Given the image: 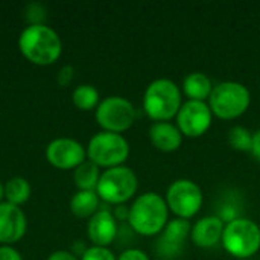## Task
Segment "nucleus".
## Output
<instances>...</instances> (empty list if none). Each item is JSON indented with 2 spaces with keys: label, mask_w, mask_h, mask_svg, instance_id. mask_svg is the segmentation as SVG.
Segmentation results:
<instances>
[{
  "label": "nucleus",
  "mask_w": 260,
  "mask_h": 260,
  "mask_svg": "<svg viewBox=\"0 0 260 260\" xmlns=\"http://www.w3.org/2000/svg\"><path fill=\"white\" fill-rule=\"evenodd\" d=\"M192 227L187 219H172L163 229V235L157 242V251L166 257H177L184 245V241L190 235Z\"/></svg>",
  "instance_id": "ddd939ff"
},
{
  "label": "nucleus",
  "mask_w": 260,
  "mask_h": 260,
  "mask_svg": "<svg viewBox=\"0 0 260 260\" xmlns=\"http://www.w3.org/2000/svg\"><path fill=\"white\" fill-rule=\"evenodd\" d=\"M24 18L27 21V24H44L46 20V9L41 3L38 2H32L27 3L24 8Z\"/></svg>",
  "instance_id": "5701e85b"
},
{
  "label": "nucleus",
  "mask_w": 260,
  "mask_h": 260,
  "mask_svg": "<svg viewBox=\"0 0 260 260\" xmlns=\"http://www.w3.org/2000/svg\"><path fill=\"white\" fill-rule=\"evenodd\" d=\"M117 260H149L148 254L143 253L142 250H137V248H129V250H125Z\"/></svg>",
  "instance_id": "a878e982"
},
{
  "label": "nucleus",
  "mask_w": 260,
  "mask_h": 260,
  "mask_svg": "<svg viewBox=\"0 0 260 260\" xmlns=\"http://www.w3.org/2000/svg\"><path fill=\"white\" fill-rule=\"evenodd\" d=\"M2 200H5V187H3V183L0 181V203Z\"/></svg>",
  "instance_id": "7c9ffc66"
},
{
  "label": "nucleus",
  "mask_w": 260,
  "mask_h": 260,
  "mask_svg": "<svg viewBox=\"0 0 260 260\" xmlns=\"http://www.w3.org/2000/svg\"><path fill=\"white\" fill-rule=\"evenodd\" d=\"M73 67L72 66H69V64H66V66H62L61 69H59V72H58V76H56V81H58V84L59 85H69V82L73 79Z\"/></svg>",
  "instance_id": "393cba45"
},
{
  "label": "nucleus",
  "mask_w": 260,
  "mask_h": 260,
  "mask_svg": "<svg viewBox=\"0 0 260 260\" xmlns=\"http://www.w3.org/2000/svg\"><path fill=\"white\" fill-rule=\"evenodd\" d=\"M222 233L224 221L219 216H206L192 227L190 238L197 247L210 248L222 239Z\"/></svg>",
  "instance_id": "2eb2a0df"
},
{
  "label": "nucleus",
  "mask_w": 260,
  "mask_h": 260,
  "mask_svg": "<svg viewBox=\"0 0 260 260\" xmlns=\"http://www.w3.org/2000/svg\"><path fill=\"white\" fill-rule=\"evenodd\" d=\"M47 260H79L78 256H75L72 251H67V250H56L53 251Z\"/></svg>",
  "instance_id": "cd10ccee"
},
{
  "label": "nucleus",
  "mask_w": 260,
  "mask_h": 260,
  "mask_svg": "<svg viewBox=\"0 0 260 260\" xmlns=\"http://www.w3.org/2000/svg\"><path fill=\"white\" fill-rule=\"evenodd\" d=\"M70 212L81 219H90L101 209V198L96 190H78L69 203Z\"/></svg>",
  "instance_id": "f3484780"
},
{
  "label": "nucleus",
  "mask_w": 260,
  "mask_h": 260,
  "mask_svg": "<svg viewBox=\"0 0 260 260\" xmlns=\"http://www.w3.org/2000/svg\"><path fill=\"white\" fill-rule=\"evenodd\" d=\"M143 108L151 119L168 122L181 108V91L171 79H155L143 94Z\"/></svg>",
  "instance_id": "7ed1b4c3"
},
{
  "label": "nucleus",
  "mask_w": 260,
  "mask_h": 260,
  "mask_svg": "<svg viewBox=\"0 0 260 260\" xmlns=\"http://www.w3.org/2000/svg\"><path fill=\"white\" fill-rule=\"evenodd\" d=\"M27 229V219L21 207L9 204L6 201L0 203V244L12 245L18 242Z\"/></svg>",
  "instance_id": "f8f14e48"
},
{
  "label": "nucleus",
  "mask_w": 260,
  "mask_h": 260,
  "mask_svg": "<svg viewBox=\"0 0 260 260\" xmlns=\"http://www.w3.org/2000/svg\"><path fill=\"white\" fill-rule=\"evenodd\" d=\"M88 239L96 247H108L117 236V221L110 209H99L87 225Z\"/></svg>",
  "instance_id": "4468645a"
},
{
  "label": "nucleus",
  "mask_w": 260,
  "mask_h": 260,
  "mask_svg": "<svg viewBox=\"0 0 260 260\" xmlns=\"http://www.w3.org/2000/svg\"><path fill=\"white\" fill-rule=\"evenodd\" d=\"M136 120L134 105L122 96H108L99 102L96 108V122L102 131L123 133Z\"/></svg>",
  "instance_id": "6e6552de"
},
{
  "label": "nucleus",
  "mask_w": 260,
  "mask_h": 260,
  "mask_svg": "<svg viewBox=\"0 0 260 260\" xmlns=\"http://www.w3.org/2000/svg\"><path fill=\"white\" fill-rule=\"evenodd\" d=\"M0 260H23L12 245H0Z\"/></svg>",
  "instance_id": "bb28decb"
},
{
  "label": "nucleus",
  "mask_w": 260,
  "mask_h": 260,
  "mask_svg": "<svg viewBox=\"0 0 260 260\" xmlns=\"http://www.w3.org/2000/svg\"><path fill=\"white\" fill-rule=\"evenodd\" d=\"M5 201L14 206H23L24 203H27V200L30 198L32 193V187L30 183L23 178V177H12L9 178L5 184Z\"/></svg>",
  "instance_id": "6ab92c4d"
},
{
  "label": "nucleus",
  "mask_w": 260,
  "mask_h": 260,
  "mask_svg": "<svg viewBox=\"0 0 260 260\" xmlns=\"http://www.w3.org/2000/svg\"><path fill=\"white\" fill-rule=\"evenodd\" d=\"M87 158L99 168L122 166L129 155V145L122 134L99 131L87 145Z\"/></svg>",
  "instance_id": "20e7f679"
},
{
  "label": "nucleus",
  "mask_w": 260,
  "mask_h": 260,
  "mask_svg": "<svg viewBox=\"0 0 260 260\" xmlns=\"http://www.w3.org/2000/svg\"><path fill=\"white\" fill-rule=\"evenodd\" d=\"M46 160L58 169L70 171L76 169L87 160L85 148L75 139L58 137L46 146Z\"/></svg>",
  "instance_id": "9d476101"
},
{
  "label": "nucleus",
  "mask_w": 260,
  "mask_h": 260,
  "mask_svg": "<svg viewBox=\"0 0 260 260\" xmlns=\"http://www.w3.org/2000/svg\"><path fill=\"white\" fill-rule=\"evenodd\" d=\"M149 139L152 145L163 152H172L178 149L183 140L178 126L172 125L171 122H155L149 128Z\"/></svg>",
  "instance_id": "dca6fc26"
},
{
  "label": "nucleus",
  "mask_w": 260,
  "mask_h": 260,
  "mask_svg": "<svg viewBox=\"0 0 260 260\" xmlns=\"http://www.w3.org/2000/svg\"><path fill=\"white\" fill-rule=\"evenodd\" d=\"M72 102L76 108H79L82 111L98 108V105L101 102L99 101V91L91 84H81L73 90Z\"/></svg>",
  "instance_id": "412c9836"
},
{
  "label": "nucleus",
  "mask_w": 260,
  "mask_h": 260,
  "mask_svg": "<svg viewBox=\"0 0 260 260\" xmlns=\"http://www.w3.org/2000/svg\"><path fill=\"white\" fill-rule=\"evenodd\" d=\"M79 260H117L113 251L108 247H96L91 245L85 250Z\"/></svg>",
  "instance_id": "b1692460"
},
{
  "label": "nucleus",
  "mask_w": 260,
  "mask_h": 260,
  "mask_svg": "<svg viewBox=\"0 0 260 260\" xmlns=\"http://www.w3.org/2000/svg\"><path fill=\"white\" fill-rule=\"evenodd\" d=\"M101 178L99 166H96L88 158L82 161L76 169H73V181L78 190H96Z\"/></svg>",
  "instance_id": "aec40b11"
},
{
  "label": "nucleus",
  "mask_w": 260,
  "mask_h": 260,
  "mask_svg": "<svg viewBox=\"0 0 260 260\" xmlns=\"http://www.w3.org/2000/svg\"><path fill=\"white\" fill-rule=\"evenodd\" d=\"M18 50L37 66H50L62 53V41L55 29L44 24H27L18 35Z\"/></svg>",
  "instance_id": "f257e3e1"
},
{
  "label": "nucleus",
  "mask_w": 260,
  "mask_h": 260,
  "mask_svg": "<svg viewBox=\"0 0 260 260\" xmlns=\"http://www.w3.org/2000/svg\"><path fill=\"white\" fill-rule=\"evenodd\" d=\"M129 227L142 236L158 235L168 224V204L155 192L137 197L129 207Z\"/></svg>",
  "instance_id": "f03ea898"
},
{
  "label": "nucleus",
  "mask_w": 260,
  "mask_h": 260,
  "mask_svg": "<svg viewBox=\"0 0 260 260\" xmlns=\"http://www.w3.org/2000/svg\"><path fill=\"white\" fill-rule=\"evenodd\" d=\"M229 143L236 151H251L253 134L244 126H233L229 133Z\"/></svg>",
  "instance_id": "4be33fe9"
},
{
  "label": "nucleus",
  "mask_w": 260,
  "mask_h": 260,
  "mask_svg": "<svg viewBox=\"0 0 260 260\" xmlns=\"http://www.w3.org/2000/svg\"><path fill=\"white\" fill-rule=\"evenodd\" d=\"M113 215H114L116 221H117V219H119V221H128V216H129V207H125L123 204H120V206H117V207L114 209Z\"/></svg>",
  "instance_id": "c85d7f7f"
},
{
  "label": "nucleus",
  "mask_w": 260,
  "mask_h": 260,
  "mask_svg": "<svg viewBox=\"0 0 260 260\" xmlns=\"http://www.w3.org/2000/svg\"><path fill=\"white\" fill-rule=\"evenodd\" d=\"M250 152L253 154V157L256 160L260 161V129L253 134V145H251V151Z\"/></svg>",
  "instance_id": "c756f323"
},
{
  "label": "nucleus",
  "mask_w": 260,
  "mask_h": 260,
  "mask_svg": "<svg viewBox=\"0 0 260 260\" xmlns=\"http://www.w3.org/2000/svg\"><path fill=\"white\" fill-rule=\"evenodd\" d=\"M166 204L178 218L189 219L201 209L203 192L200 186L190 180H177L166 192Z\"/></svg>",
  "instance_id": "1a4fd4ad"
},
{
  "label": "nucleus",
  "mask_w": 260,
  "mask_h": 260,
  "mask_svg": "<svg viewBox=\"0 0 260 260\" xmlns=\"http://www.w3.org/2000/svg\"><path fill=\"white\" fill-rule=\"evenodd\" d=\"M222 245L235 257H251L260 248V227L251 219L236 218L224 227Z\"/></svg>",
  "instance_id": "0eeeda50"
},
{
  "label": "nucleus",
  "mask_w": 260,
  "mask_h": 260,
  "mask_svg": "<svg viewBox=\"0 0 260 260\" xmlns=\"http://www.w3.org/2000/svg\"><path fill=\"white\" fill-rule=\"evenodd\" d=\"M178 129L187 137H200L212 125V110L203 101H187L181 104L177 114Z\"/></svg>",
  "instance_id": "9b49d317"
},
{
  "label": "nucleus",
  "mask_w": 260,
  "mask_h": 260,
  "mask_svg": "<svg viewBox=\"0 0 260 260\" xmlns=\"http://www.w3.org/2000/svg\"><path fill=\"white\" fill-rule=\"evenodd\" d=\"M248 88L236 81H225L213 87L209 98L210 110L221 119H235L244 114L250 107Z\"/></svg>",
  "instance_id": "423d86ee"
},
{
  "label": "nucleus",
  "mask_w": 260,
  "mask_h": 260,
  "mask_svg": "<svg viewBox=\"0 0 260 260\" xmlns=\"http://www.w3.org/2000/svg\"><path fill=\"white\" fill-rule=\"evenodd\" d=\"M183 90L189 96L190 101H203L209 99L212 94V81L207 75L201 72H193L187 75L183 81Z\"/></svg>",
  "instance_id": "a211bd4d"
},
{
  "label": "nucleus",
  "mask_w": 260,
  "mask_h": 260,
  "mask_svg": "<svg viewBox=\"0 0 260 260\" xmlns=\"http://www.w3.org/2000/svg\"><path fill=\"white\" fill-rule=\"evenodd\" d=\"M137 190V177L126 166H116L101 174L96 193L101 201L113 206H120L133 198Z\"/></svg>",
  "instance_id": "39448f33"
}]
</instances>
